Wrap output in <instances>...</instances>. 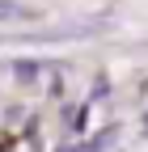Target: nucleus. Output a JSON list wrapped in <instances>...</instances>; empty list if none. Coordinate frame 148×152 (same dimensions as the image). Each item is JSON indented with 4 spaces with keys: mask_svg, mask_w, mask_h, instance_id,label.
<instances>
[{
    "mask_svg": "<svg viewBox=\"0 0 148 152\" xmlns=\"http://www.w3.org/2000/svg\"><path fill=\"white\" fill-rule=\"evenodd\" d=\"M13 17H21V9L9 4V0H0V21H13Z\"/></svg>",
    "mask_w": 148,
    "mask_h": 152,
    "instance_id": "nucleus-1",
    "label": "nucleus"
}]
</instances>
